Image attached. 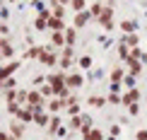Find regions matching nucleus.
Segmentation results:
<instances>
[{"mask_svg":"<svg viewBox=\"0 0 147 140\" xmlns=\"http://www.w3.org/2000/svg\"><path fill=\"white\" fill-rule=\"evenodd\" d=\"M41 51H44L41 46H29V48H27V53H24V58H39V56H41Z\"/></svg>","mask_w":147,"mask_h":140,"instance_id":"a878e982","label":"nucleus"},{"mask_svg":"<svg viewBox=\"0 0 147 140\" xmlns=\"http://www.w3.org/2000/svg\"><path fill=\"white\" fill-rule=\"evenodd\" d=\"M7 17H10V10H7V7H3V10H0V20L7 22Z\"/></svg>","mask_w":147,"mask_h":140,"instance_id":"a18cd8bd","label":"nucleus"},{"mask_svg":"<svg viewBox=\"0 0 147 140\" xmlns=\"http://www.w3.org/2000/svg\"><path fill=\"white\" fill-rule=\"evenodd\" d=\"M145 15H147V12H145Z\"/></svg>","mask_w":147,"mask_h":140,"instance_id":"13d9d810","label":"nucleus"},{"mask_svg":"<svg viewBox=\"0 0 147 140\" xmlns=\"http://www.w3.org/2000/svg\"><path fill=\"white\" fill-rule=\"evenodd\" d=\"M56 3H58V5H63V7H65V5H70L72 0H56Z\"/></svg>","mask_w":147,"mask_h":140,"instance_id":"3c124183","label":"nucleus"},{"mask_svg":"<svg viewBox=\"0 0 147 140\" xmlns=\"http://www.w3.org/2000/svg\"><path fill=\"white\" fill-rule=\"evenodd\" d=\"M10 133H12L17 140H22V135H24V123H22V121H15V123L10 126Z\"/></svg>","mask_w":147,"mask_h":140,"instance_id":"2eb2a0df","label":"nucleus"},{"mask_svg":"<svg viewBox=\"0 0 147 140\" xmlns=\"http://www.w3.org/2000/svg\"><path fill=\"white\" fill-rule=\"evenodd\" d=\"M48 111H53V114H58L60 111V109H65V104H63V99H51V101H48Z\"/></svg>","mask_w":147,"mask_h":140,"instance_id":"412c9836","label":"nucleus"},{"mask_svg":"<svg viewBox=\"0 0 147 140\" xmlns=\"http://www.w3.org/2000/svg\"><path fill=\"white\" fill-rule=\"evenodd\" d=\"M51 17H53V15H51V12H48V10H46V12H41V15L36 17L34 27L39 29V32H44V29H48V20H51Z\"/></svg>","mask_w":147,"mask_h":140,"instance_id":"9d476101","label":"nucleus"},{"mask_svg":"<svg viewBox=\"0 0 147 140\" xmlns=\"http://www.w3.org/2000/svg\"><path fill=\"white\" fill-rule=\"evenodd\" d=\"M10 3H15V0H10Z\"/></svg>","mask_w":147,"mask_h":140,"instance_id":"6e6d98bb","label":"nucleus"},{"mask_svg":"<svg viewBox=\"0 0 147 140\" xmlns=\"http://www.w3.org/2000/svg\"><path fill=\"white\" fill-rule=\"evenodd\" d=\"M82 140H104V131H99V128H84L82 126Z\"/></svg>","mask_w":147,"mask_h":140,"instance_id":"6e6552de","label":"nucleus"},{"mask_svg":"<svg viewBox=\"0 0 147 140\" xmlns=\"http://www.w3.org/2000/svg\"><path fill=\"white\" fill-rule=\"evenodd\" d=\"M58 128H60V116H53L51 123H48V128H46V133H53V135H56Z\"/></svg>","mask_w":147,"mask_h":140,"instance_id":"393cba45","label":"nucleus"},{"mask_svg":"<svg viewBox=\"0 0 147 140\" xmlns=\"http://www.w3.org/2000/svg\"><path fill=\"white\" fill-rule=\"evenodd\" d=\"M17 121H22V123L34 121V109H32V106H22V111L17 114Z\"/></svg>","mask_w":147,"mask_h":140,"instance_id":"9b49d317","label":"nucleus"},{"mask_svg":"<svg viewBox=\"0 0 147 140\" xmlns=\"http://www.w3.org/2000/svg\"><path fill=\"white\" fill-rule=\"evenodd\" d=\"M0 92H5V82L3 80H0Z\"/></svg>","mask_w":147,"mask_h":140,"instance_id":"603ef678","label":"nucleus"},{"mask_svg":"<svg viewBox=\"0 0 147 140\" xmlns=\"http://www.w3.org/2000/svg\"><path fill=\"white\" fill-rule=\"evenodd\" d=\"M48 29H51V32H65V20L51 17V20H48Z\"/></svg>","mask_w":147,"mask_h":140,"instance_id":"4468645a","label":"nucleus"},{"mask_svg":"<svg viewBox=\"0 0 147 140\" xmlns=\"http://www.w3.org/2000/svg\"><path fill=\"white\" fill-rule=\"evenodd\" d=\"M121 41H123L128 48H138L140 46V36L138 34H123V36H121Z\"/></svg>","mask_w":147,"mask_h":140,"instance_id":"f8f14e48","label":"nucleus"},{"mask_svg":"<svg viewBox=\"0 0 147 140\" xmlns=\"http://www.w3.org/2000/svg\"><path fill=\"white\" fill-rule=\"evenodd\" d=\"M68 131H70V128H65V126H60V128H58V133H56V135H58V138H65V135H68Z\"/></svg>","mask_w":147,"mask_h":140,"instance_id":"de8ad7c7","label":"nucleus"},{"mask_svg":"<svg viewBox=\"0 0 147 140\" xmlns=\"http://www.w3.org/2000/svg\"><path fill=\"white\" fill-rule=\"evenodd\" d=\"M125 65H128V68H130V75H142V63H140V60H133V58H128L125 60Z\"/></svg>","mask_w":147,"mask_h":140,"instance_id":"ddd939ff","label":"nucleus"},{"mask_svg":"<svg viewBox=\"0 0 147 140\" xmlns=\"http://www.w3.org/2000/svg\"><path fill=\"white\" fill-rule=\"evenodd\" d=\"M123 77H125L123 68H113V70H111V75H109V80H111V82H123Z\"/></svg>","mask_w":147,"mask_h":140,"instance_id":"aec40b11","label":"nucleus"},{"mask_svg":"<svg viewBox=\"0 0 147 140\" xmlns=\"http://www.w3.org/2000/svg\"><path fill=\"white\" fill-rule=\"evenodd\" d=\"M82 82H84V77H82V75H75V72H68V75H65V87H68V89H77V87H82Z\"/></svg>","mask_w":147,"mask_h":140,"instance_id":"423d86ee","label":"nucleus"},{"mask_svg":"<svg viewBox=\"0 0 147 140\" xmlns=\"http://www.w3.org/2000/svg\"><path fill=\"white\" fill-rule=\"evenodd\" d=\"M65 111H68V116H80V106H77V104H75V106H68Z\"/></svg>","mask_w":147,"mask_h":140,"instance_id":"58836bf2","label":"nucleus"},{"mask_svg":"<svg viewBox=\"0 0 147 140\" xmlns=\"http://www.w3.org/2000/svg\"><path fill=\"white\" fill-rule=\"evenodd\" d=\"M34 121L41 126V128H48V123H51V118H48V114L44 111H39V114H34Z\"/></svg>","mask_w":147,"mask_h":140,"instance_id":"f3484780","label":"nucleus"},{"mask_svg":"<svg viewBox=\"0 0 147 140\" xmlns=\"http://www.w3.org/2000/svg\"><path fill=\"white\" fill-rule=\"evenodd\" d=\"M106 140H116V138H106Z\"/></svg>","mask_w":147,"mask_h":140,"instance_id":"5fc2aeb1","label":"nucleus"},{"mask_svg":"<svg viewBox=\"0 0 147 140\" xmlns=\"http://www.w3.org/2000/svg\"><path fill=\"white\" fill-rule=\"evenodd\" d=\"M51 44L53 46H68L65 44V32H53L51 34Z\"/></svg>","mask_w":147,"mask_h":140,"instance_id":"dca6fc26","label":"nucleus"},{"mask_svg":"<svg viewBox=\"0 0 147 140\" xmlns=\"http://www.w3.org/2000/svg\"><path fill=\"white\" fill-rule=\"evenodd\" d=\"M118 58H123V63H125L128 58H130V48H128L123 41H118Z\"/></svg>","mask_w":147,"mask_h":140,"instance_id":"b1692460","label":"nucleus"},{"mask_svg":"<svg viewBox=\"0 0 147 140\" xmlns=\"http://www.w3.org/2000/svg\"><path fill=\"white\" fill-rule=\"evenodd\" d=\"M53 3H56V0H53Z\"/></svg>","mask_w":147,"mask_h":140,"instance_id":"4d7b16f0","label":"nucleus"},{"mask_svg":"<svg viewBox=\"0 0 147 140\" xmlns=\"http://www.w3.org/2000/svg\"><path fill=\"white\" fill-rule=\"evenodd\" d=\"M109 133H111V138H118V135H121L123 131H121V126L116 123V126H111V128H109Z\"/></svg>","mask_w":147,"mask_h":140,"instance_id":"c9c22d12","label":"nucleus"},{"mask_svg":"<svg viewBox=\"0 0 147 140\" xmlns=\"http://www.w3.org/2000/svg\"><path fill=\"white\" fill-rule=\"evenodd\" d=\"M106 97H104V94H94V97H89V99H87V104L89 106H104V104H106Z\"/></svg>","mask_w":147,"mask_h":140,"instance_id":"6ab92c4d","label":"nucleus"},{"mask_svg":"<svg viewBox=\"0 0 147 140\" xmlns=\"http://www.w3.org/2000/svg\"><path fill=\"white\" fill-rule=\"evenodd\" d=\"M34 85H39V87H41V85H46V77L44 75H36L34 77Z\"/></svg>","mask_w":147,"mask_h":140,"instance_id":"09e8293b","label":"nucleus"},{"mask_svg":"<svg viewBox=\"0 0 147 140\" xmlns=\"http://www.w3.org/2000/svg\"><path fill=\"white\" fill-rule=\"evenodd\" d=\"M99 77H104V70H92L89 72V80H99Z\"/></svg>","mask_w":147,"mask_h":140,"instance_id":"a19ab883","label":"nucleus"},{"mask_svg":"<svg viewBox=\"0 0 147 140\" xmlns=\"http://www.w3.org/2000/svg\"><path fill=\"white\" fill-rule=\"evenodd\" d=\"M39 60H41V63H44V65H56V63H60V58L56 56V53H51V48H44V51H41V56H39Z\"/></svg>","mask_w":147,"mask_h":140,"instance_id":"0eeeda50","label":"nucleus"},{"mask_svg":"<svg viewBox=\"0 0 147 140\" xmlns=\"http://www.w3.org/2000/svg\"><path fill=\"white\" fill-rule=\"evenodd\" d=\"M121 87H123V82H111V92L118 94V92H121Z\"/></svg>","mask_w":147,"mask_h":140,"instance_id":"49530a36","label":"nucleus"},{"mask_svg":"<svg viewBox=\"0 0 147 140\" xmlns=\"http://www.w3.org/2000/svg\"><path fill=\"white\" fill-rule=\"evenodd\" d=\"M92 20V15H89V10H84V12H75V20H72V27L75 29H82L84 24H87Z\"/></svg>","mask_w":147,"mask_h":140,"instance_id":"1a4fd4ad","label":"nucleus"},{"mask_svg":"<svg viewBox=\"0 0 147 140\" xmlns=\"http://www.w3.org/2000/svg\"><path fill=\"white\" fill-rule=\"evenodd\" d=\"M128 111H130V116H138V114H140V101H138V104H130Z\"/></svg>","mask_w":147,"mask_h":140,"instance_id":"ea45409f","label":"nucleus"},{"mask_svg":"<svg viewBox=\"0 0 147 140\" xmlns=\"http://www.w3.org/2000/svg\"><path fill=\"white\" fill-rule=\"evenodd\" d=\"M142 99V92L135 87V89H128V92L123 94V106H130V104H138V101Z\"/></svg>","mask_w":147,"mask_h":140,"instance_id":"20e7f679","label":"nucleus"},{"mask_svg":"<svg viewBox=\"0 0 147 140\" xmlns=\"http://www.w3.org/2000/svg\"><path fill=\"white\" fill-rule=\"evenodd\" d=\"M12 56H15V46H12L7 39H0V58L12 60Z\"/></svg>","mask_w":147,"mask_h":140,"instance_id":"39448f33","label":"nucleus"},{"mask_svg":"<svg viewBox=\"0 0 147 140\" xmlns=\"http://www.w3.org/2000/svg\"><path fill=\"white\" fill-rule=\"evenodd\" d=\"M101 10H104V5H101V3H94V5H92V7H89V15L99 20V17H101Z\"/></svg>","mask_w":147,"mask_h":140,"instance_id":"c756f323","label":"nucleus"},{"mask_svg":"<svg viewBox=\"0 0 147 140\" xmlns=\"http://www.w3.org/2000/svg\"><path fill=\"white\" fill-rule=\"evenodd\" d=\"M123 85L128 89H135V75H130V72H128V75L123 77Z\"/></svg>","mask_w":147,"mask_h":140,"instance_id":"2f4dec72","label":"nucleus"},{"mask_svg":"<svg viewBox=\"0 0 147 140\" xmlns=\"http://www.w3.org/2000/svg\"><path fill=\"white\" fill-rule=\"evenodd\" d=\"M109 101H111V104H123V97L121 94H116V92H109V97H106Z\"/></svg>","mask_w":147,"mask_h":140,"instance_id":"72a5a7b5","label":"nucleus"},{"mask_svg":"<svg viewBox=\"0 0 147 140\" xmlns=\"http://www.w3.org/2000/svg\"><path fill=\"white\" fill-rule=\"evenodd\" d=\"M53 17H58V20H65V7L63 5H58V3H53V12H51Z\"/></svg>","mask_w":147,"mask_h":140,"instance_id":"cd10ccee","label":"nucleus"},{"mask_svg":"<svg viewBox=\"0 0 147 140\" xmlns=\"http://www.w3.org/2000/svg\"><path fill=\"white\" fill-rule=\"evenodd\" d=\"M46 82L56 89V97L65 89V72H53V75H46Z\"/></svg>","mask_w":147,"mask_h":140,"instance_id":"f257e3e1","label":"nucleus"},{"mask_svg":"<svg viewBox=\"0 0 147 140\" xmlns=\"http://www.w3.org/2000/svg\"><path fill=\"white\" fill-rule=\"evenodd\" d=\"M32 5H34L36 10H39V15H41V12H46V7H44V3H41V0H34Z\"/></svg>","mask_w":147,"mask_h":140,"instance_id":"c03bdc74","label":"nucleus"},{"mask_svg":"<svg viewBox=\"0 0 147 140\" xmlns=\"http://www.w3.org/2000/svg\"><path fill=\"white\" fill-rule=\"evenodd\" d=\"M70 7L75 10V12H84V10H87V0H72Z\"/></svg>","mask_w":147,"mask_h":140,"instance_id":"bb28decb","label":"nucleus"},{"mask_svg":"<svg viewBox=\"0 0 147 140\" xmlns=\"http://www.w3.org/2000/svg\"><path fill=\"white\" fill-rule=\"evenodd\" d=\"M39 92H41V97H44V99L48 101V99H51V97H53V94H56V89H53V87H51V85H48V82H46V85H41V89H39Z\"/></svg>","mask_w":147,"mask_h":140,"instance_id":"4be33fe9","label":"nucleus"},{"mask_svg":"<svg viewBox=\"0 0 147 140\" xmlns=\"http://www.w3.org/2000/svg\"><path fill=\"white\" fill-rule=\"evenodd\" d=\"M5 101H7V104H12V101H17V89H5Z\"/></svg>","mask_w":147,"mask_h":140,"instance_id":"7c9ffc66","label":"nucleus"},{"mask_svg":"<svg viewBox=\"0 0 147 140\" xmlns=\"http://www.w3.org/2000/svg\"><path fill=\"white\" fill-rule=\"evenodd\" d=\"M15 77H7V80H5V89H15Z\"/></svg>","mask_w":147,"mask_h":140,"instance_id":"37998d69","label":"nucleus"},{"mask_svg":"<svg viewBox=\"0 0 147 140\" xmlns=\"http://www.w3.org/2000/svg\"><path fill=\"white\" fill-rule=\"evenodd\" d=\"M0 36H10V27H7V22H0Z\"/></svg>","mask_w":147,"mask_h":140,"instance_id":"e433bc0d","label":"nucleus"},{"mask_svg":"<svg viewBox=\"0 0 147 140\" xmlns=\"http://www.w3.org/2000/svg\"><path fill=\"white\" fill-rule=\"evenodd\" d=\"M70 128L72 131H82V114H80V116H70Z\"/></svg>","mask_w":147,"mask_h":140,"instance_id":"c85d7f7f","label":"nucleus"},{"mask_svg":"<svg viewBox=\"0 0 147 140\" xmlns=\"http://www.w3.org/2000/svg\"><path fill=\"white\" fill-rule=\"evenodd\" d=\"M77 63H80V68H84V70H87V68H92V56H80V60H77Z\"/></svg>","mask_w":147,"mask_h":140,"instance_id":"473e14b6","label":"nucleus"},{"mask_svg":"<svg viewBox=\"0 0 147 140\" xmlns=\"http://www.w3.org/2000/svg\"><path fill=\"white\" fill-rule=\"evenodd\" d=\"M75 41H77V29L75 27H68V29H65V44L72 46Z\"/></svg>","mask_w":147,"mask_h":140,"instance_id":"a211bd4d","label":"nucleus"},{"mask_svg":"<svg viewBox=\"0 0 147 140\" xmlns=\"http://www.w3.org/2000/svg\"><path fill=\"white\" fill-rule=\"evenodd\" d=\"M72 56H75L72 46H63V58H72Z\"/></svg>","mask_w":147,"mask_h":140,"instance_id":"4c0bfd02","label":"nucleus"},{"mask_svg":"<svg viewBox=\"0 0 147 140\" xmlns=\"http://www.w3.org/2000/svg\"><path fill=\"white\" fill-rule=\"evenodd\" d=\"M99 24L106 32H111L113 29V5H106V7L101 10V17H99Z\"/></svg>","mask_w":147,"mask_h":140,"instance_id":"f03ea898","label":"nucleus"},{"mask_svg":"<svg viewBox=\"0 0 147 140\" xmlns=\"http://www.w3.org/2000/svg\"><path fill=\"white\" fill-rule=\"evenodd\" d=\"M135 140H147V131H138L135 133Z\"/></svg>","mask_w":147,"mask_h":140,"instance_id":"8fccbe9b","label":"nucleus"},{"mask_svg":"<svg viewBox=\"0 0 147 140\" xmlns=\"http://www.w3.org/2000/svg\"><path fill=\"white\" fill-rule=\"evenodd\" d=\"M3 7H5V5H3V0H0V10H3Z\"/></svg>","mask_w":147,"mask_h":140,"instance_id":"864d4df0","label":"nucleus"},{"mask_svg":"<svg viewBox=\"0 0 147 140\" xmlns=\"http://www.w3.org/2000/svg\"><path fill=\"white\" fill-rule=\"evenodd\" d=\"M7 111H10V114H15V116H17V114L22 111V106L17 104V101H12V104H7Z\"/></svg>","mask_w":147,"mask_h":140,"instance_id":"f704fd0d","label":"nucleus"},{"mask_svg":"<svg viewBox=\"0 0 147 140\" xmlns=\"http://www.w3.org/2000/svg\"><path fill=\"white\" fill-rule=\"evenodd\" d=\"M70 63H72V58H63V56H60V68H70Z\"/></svg>","mask_w":147,"mask_h":140,"instance_id":"79ce46f5","label":"nucleus"},{"mask_svg":"<svg viewBox=\"0 0 147 140\" xmlns=\"http://www.w3.org/2000/svg\"><path fill=\"white\" fill-rule=\"evenodd\" d=\"M121 29L125 34H135V20H123L121 22Z\"/></svg>","mask_w":147,"mask_h":140,"instance_id":"5701e85b","label":"nucleus"},{"mask_svg":"<svg viewBox=\"0 0 147 140\" xmlns=\"http://www.w3.org/2000/svg\"><path fill=\"white\" fill-rule=\"evenodd\" d=\"M20 68H22V63H20V60H10V63H5L3 68H0V80L5 82L7 77H12V72H17Z\"/></svg>","mask_w":147,"mask_h":140,"instance_id":"7ed1b4c3","label":"nucleus"}]
</instances>
